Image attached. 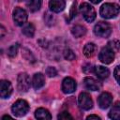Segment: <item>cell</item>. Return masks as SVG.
I'll return each instance as SVG.
<instances>
[{
    "instance_id": "1",
    "label": "cell",
    "mask_w": 120,
    "mask_h": 120,
    "mask_svg": "<svg viewBox=\"0 0 120 120\" xmlns=\"http://www.w3.org/2000/svg\"><path fill=\"white\" fill-rule=\"evenodd\" d=\"M120 12V7L114 3H106L101 6L99 13L102 18L105 19H112L118 15Z\"/></svg>"
},
{
    "instance_id": "2",
    "label": "cell",
    "mask_w": 120,
    "mask_h": 120,
    "mask_svg": "<svg viewBox=\"0 0 120 120\" xmlns=\"http://www.w3.org/2000/svg\"><path fill=\"white\" fill-rule=\"evenodd\" d=\"M112 26L109 22H99L95 25L94 32L98 37L100 38H108L112 33Z\"/></svg>"
},
{
    "instance_id": "3",
    "label": "cell",
    "mask_w": 120,
    "mask_h": 120,
    "mask_svg": "<svg viewBox=\"0 0 120 120\" xmlns=\"http://www.w3.org/2000/svg\"><path fill=\"white\" fill-rule=\"evenodd\" d=\"M80 11L84 20L88 22H91L96 19V11L94 8L88 3H82L80 6Z\"/></svg>"
},
{
    "instance_id": "4",
    "label": "cell",
    "mask_w": 120,
    "mask_h": 120,
    "mask_svg": "<svg viewBox=\"0 0 120 120\" xmlns=\"http://www.w3.org/2000/svg\"><path fill=\"white\" fill-rule=\"evenodd\" d=\"M28 110H29V105H28V103H27L25 100H23V99H19V100H17V101L13 104V106H12V112H13L16 116H19V117L25 115V114L27 113Z\"/></svg>"
},
{
    "instance_id": "5",
    "label": "cell",
    "mask_w": 120,
    "mask_h": 120,
    "mask_svg": "<svg viewBox=\"0 0 120 120\" xmlns=\"http://www.w3.org/2000/svg\"><path fill=\"white\" fill-rule=\"evenodd\" d=\"M78 104L82 110L87 111L93 107V100L88 93L82 92L80 94V96L78 98Z\"/></svg>"
},
{
    "instance_id": "6",
    "label": "cell",
    "mask_w": 120,
    "mask_h": 120,
    "mask_svg": "<svg viewBox=\"0 0 120 120\" xmlns=\"http://www.w3.org/2000/svg\"><path fill=\"white\" fill-rule=\"evenodd\" d=\"M114 59V52L108 45L103 47L99 52V60L103 64H111Z\"/></svg>"
},
{
    "instance_id": "7",
    "label": "cell",
    "mask_w": 120,
    "mask_h": 120,
    "mask_svg": "<svg viewBox=\"0 0 120 120\" xmlns=\"http://www.w3.org/2000/svg\"><path fill=\"white\" fill-rule=\"evenodd\" d=\"M13 21L15 24L21 26L23 25L27 21V13L22 8H15L13 10Z\"/></svg>"
},
{
    "instance_id": "8",
    "label": "cell",
    "mask_w": 120,
    "mask_h": 120,
    "mask_svg": "<svg viewBox=\"0 0 120 120\" xmlns=\"http://www.w3.org/2000/svg\"><path fill=\"white\" fill-rule=\"evenodd\" d=\"M30 78L26 73H21L18 76L17 86L20 91L25 92L30 88Z\"/></svg>"
},
{
    "instance_id": "9",
    "label": "cell",
    "mask_w": 120,
    "mask_h": 120,
    "mask_svg": "<svg viewBox=\"0 0 120 120\" xmlns=\"http://www.w3.org/2000/svg\"><path fill=\"white\" fill-rule=\"evenodd\" d=\"M76 89V82L70 78V77H67L63 80L62 82V90L65 94H70L72 92H74Z\"/></svg>"
},
{
    "instance_id": "10",
    "label": "cell",
    "mask_w": 120,
    "mask_h": 120,
    "mask_svg": "<svg viewBox=\"0 0 120 120\" xmlns=\"http://www.w3.org/2000/svg\"><path fill=\"white\" fill-rule=\"evenodd\" d=\"M112 97L108 92H103L102 94H100V96L98 98V106L101 109H107L112 104Z\"/></svg>"
},
{
    "instance_id": "11",
    "label": "cell",
    "mask_w": 120,
    "mask_h": 120,
    "mask_svg": "<svg viewBox=\"0 0 120 120\" xmlns=\"http://www.w3.org/2000/svg\"><path fill=\"white\" fill-rule=\"evenodd\" d=\"M12 93V85L7 80H2L0 82V96L3 98H8Z\"/></svg>"
},
{
    "instance_id": "12",
    "label": "cell",
    "mask_w": 120,
    "mask_h": 120,
    "mask_svg": "<svg viewBox=\"0 0 120 120\" xmlns=\"http://www.w3.org/2000/svg\"><path fill=\"white\" fill-rule=\"evenodd\" d=\"M83 83L87 89L92 90V91H98L101 87V83L92 77H86L83 80Z\"/></svg>"
},
{
    "instance_id": "13",
    "label": "cell",
    "mask_w": 120,
    "mask_h": 120,
    "mask_svg": "<svg viewBox=\"0 0 120 120\" xmlns=\"http://www.w3.org/2000/svg\"><path fill=\"white\" fill-rule=\"evenodd\" d=\"M66 3L65 0H50L49 2V7L52 11L53 12H60L65 8Z\"/></svg>"
},
{
    "instance_id": "14",
    "label": "cell",
    "mask_w": 120,
    "mask_h": 120,
    "mask_svg": "<svg viewBox=\"0 0 120 120\" xmlns=\"http://www.w3.org/2000/svg\"><path fill=\"white\" fill-rule=\"evenodd\" d=\"M45 83V78L42 73H36L32 80V84L35 89H39Z\"/></svg>"
},
{
    "instance_id": "15",
    "label": "cell",
    "mask_w": 120,
    "mask_h": 120,
    "mask_svg": "<svg viewBox=\"0 0 120 120\" xmlns=\"http://www.w3.org/2000/svg\"><path fill=\"white\" fill-rule=\"evenodd\" d=\"M95 73L98 76V78H99L101 80H104V79L109 77L110 70L107 68L103 67V66H98V67L95 68Z\"/></svg>"
},
{
    "instance_id": "16",
    "label": "cell",
    "mask_w": 120,
    "mask_h": 120,
    "mask_svg": "<svg viewBox=\"0 0 120 120\" xmlns=\"http://www.w3.org/2000/svg\"><path fill=\"white\" fill-rule=\"evenodd\" d=\"M109 117L114 120L120 119V101H117L112 105V108L109 112Z\"/></svg>"
},
{
    "instance_id": "17",
    "label": "cell",
    "mask_w": 120,
    "mask_h": 120,
    "mask_svg": "<svg viewBox=\"0 0 120 120\" xmlns=\"http://www.w3.org/2000/svg\"><path fill=\"white\" fill-rule=\"evenodd\" d=\"M35 116L36 118L41 119V120H49L52 118V115L49 112V111L44 108H38L35 112Z\"/></svg>"
},
{
    "instance_id": "18",
    "label": "cell",
    "mask_w": 120,
    "mask_h": 120,
    "mask_svg": "<svg viewBox=\"0 0 120 120\" xmlns=\"http://www.w3.org/2000/svg\"><path fill=\"white\" fill-rule=\"evenodd\" d=\"M41 3L42 0H26V6L32 12L38 11L41 7Z\"/></svg>"
},
{
    "instance_id": "19",
    "label": "cell",
    "mask_w": 120,
    "mask_h": 120,
    "mask_svg": "<svg viewBox=\"0 0 120 120\" xmlns=\"http://www.w3.org/2000/svg\"><path fill=\"white\" fill-rule=\"evenodd\" d=\"M71 33L75 38H81L85 35L86 33V28L82 25H75L71 29Z\"/></svg>"
},
{
    "instance_id": "20",
    "label": "cell",
    "mask_w": 120,
    "mask_h": 120,
    "mask_svg": "<svg viewBox=\"0 0 120 120\" xmlns=\"http://www.w3.org/2000/svg\"><path fill=\"white\" fill-rule=\"evenodd\" d=\"M97 47L94 43H87L83 47V53L86 57H92L96 52Z\"/></svg>"
},
{
    "instance_id": "21",
    "label": "cell",
    "mask_w": 120,
    "mask_h": 120,
    "mask_svg": "<svg viewBox=\"0 0 120 120\" xmlns=\"http://www.w3.org/2000/svg\"><path fill=\"white\" fill-rule=\"evenodd\" d=\"M22 32L23 33V35H25L28 38H32L35 34V27L32 23H27L22 27Z\"/></svg>"
},
{
    "instance_id": "22",
    "label": "cell",
    "mask_w": 120,
    "mask_h": 120,
    "mask_svg": "<svg viewBox=\"0 0 120 120\" xmlns=\"http://www.w3.org/2000/svg\"><path fill=\"white\" fill-rule=\"evenodd\" d=\"M18 48H19V44H18V43L11 45V46L8 49V55L9 57H11V58L14 57V56H16L17 52H18Z\"/></svg>"
},
{
    "instance_id": "23",
    "label": "cell",
    "mask_w": 120,
    "mask_h": 120,
    "mask_svg": "<svg viewBox=\"0 0 120 120\" xmlns=\"http://www.w3.org/2000/svg\"><path fill=\"white\" fill-rule=\"evenodd\" d=\"M64 57H65L67 60L71 61V60H74V59H75V53L73 52L72 50H70V49H66V50L64 51Z\"/></svg>"
},
{
    "instance_id": "24",
    "label": "cell",
    "mask_w": 120,
    "mask_h": 120,
    "mask_svg": "<svg viewBox=\"0 0 120 120\" xmlns=\"http://www.w3.org/2000/svg\"><path fill=\"white\" fill-rule=\"evenodd\" d=\"M112 50H113V52H116L120 49V42L118 40H112L107 44Z\"/></svg>"
},
{
    "instance_id": "25",
    "label": "cell",
    "mask_w": 120,
    "mask_h": 120,
    "mask_svg": "<svg viewBox=\"0 0 120 120\" xmlns=\"http://www.w3.org/2000/svg\"><path fill=\"white\" fill-rule=\"evenodd\" d=\"M56 69L54 68H52V67H49L48 68H47V70H46V74L49 76V77H54L55 75H56Z\"/></svg>"
},
{
    "instance_id": "26",
    "label": "cell",
    "mask_w": 120,
    "mask_h": 120,
    "mask_svg": "<svg viewBox=\"0 0 120 120\" xmlns=\"http://www.w3.org/2000/svg\"><path fill=\"white\" fill-rule=\"evenodd\" d=\"M58 119H72V116L68 112H63L60 114H58Z\"/></svg>"
},
{
    "instance_id": "27",
    "label": "cell",
    "mask_w": 120,
    "mask_h": 120,
    "mask_svg": "<svg viewBox=\"0 0 120 120\" xmlns=\"http://www.w3.org/2000/svg\"><path fill=\"white\" fill-rule=\"evenodd\" d=\"M114 77H115V80L117 81V82L120 84V66H117L114 69Z\"/></svg>"
},
{
    "instance_id": "28",
    "label": "cell",
    "mask_w": 120,
    "mask_h": 120,
    "mask_svg": "<svg viewBox=\"0 0 120 120\" xmlns=\"http://www.w3.org/2000/svg\"><path fill=\"white\" fill-rule=\"evenodd\" d=\"M76 2L73 3L72 7H71V9H70V12H69V20H71L73 17L76 16Z\"/></svg>"
},
{
    "instance_id": "29",
    "label": "cell",
    "mask_w": 120,
    "mask_h": 120,
    "mask_svg": "<svg viewBox=\"0 0 120 120\" xmlns=\"http://www.w3.org/2000/svg\"><path fill=\"white\" fill-rule=\"evenodd\" d=\"M82 69H83V71H84L85 73H90V72L95 71V68H93L92 65H90V64L85 65V66L82 68Z\"/></svg>"
},
{
    "instance_id": "30",
    "label": "cell",
    "mask_w": 120,
    "mask_h": 120,
    "mask_svg": "<svg viewBox=\"0 0 120 120\" xmlns=\"http://www.w3.org/2000/svg\"><path fill=\"white\" fill-rule=\"evenodd\" d=\"M87 119H97V120H99L100 118L98 115H89V116H87Z\"/></svg>"
},
{
    "instance_id": "31",
    "label": "cell",
    "mask_w": 120,
    "mask_h": 120,
    "mask_svg": "<svg viewBox=\"0 0 120 120\" xmlns=\"http://www.w3.org/2000/svg\"><path fill=\"white\" fill-rule=\"evenodd\" d=\"M92 3H94V4H98L99 2H101V0H90Z\"/></svg>"
},
{
    "instance_id": "32",
    "label": "cell",
    "mask_w": 120,
    "mask_h": 120,
    "mask_svg": "<svg viewBox=\"0 0 120 120\" xmlns=\"http://www.w3.org/2000/svg\"><path fill=\"white\" fill-rule=\"evenodd\" d=\"M5 118H10V116H9V115H4V116L2 117V119H5Z\"/></svg>"
},
{
    "instance_id": "33",
    "label": "cell",
    "mask_w": 120,
    "mask_h": 120,
    "mask_svg": "<svg viewBox=\"0 0 120 120\" xmlns=\"http://www.w3.org/2000/svg\"><path fill=\"white\" fill-rule=\"evenodd\" d=\"M18 1H22V0H18Z\"/></svg>"
}]
</instances>
